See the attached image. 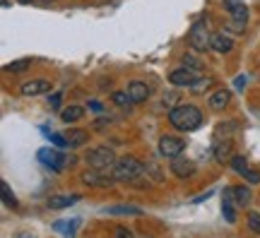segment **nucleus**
Instances as JSON below:
<instances>
[{
  "instance_id": "nucleus-22",
  "label": "nucleus",
  "mask_w": 260,
  "mask_h": 238,
  "mask_svg": "<svg viewBox=\"0 0 260 238\" xmlns=\"http://www.w3.org/2000/svg\"><path fill=\"white\" fill-rule=\"evenodd\" d=\"M106 214H125V217H140L142 210L140 207H130V205H118V207H109Z\"/></svg>"
},
{
  "instance_id": "nucleus-37",
  "label": "nucleus",
  "mask_w": 260,
  "mask_h": 238,
  "mask_svg": "<svg viewBox=\"0 0 260 238\" xmlns=\"http://www.w3.org/2000/svg\"><path fill=\"white\" fill-rule=\"evenodd\" d=\"M17 3H22V5H29V3H34V0H17Z\"/></svg>"
},
{
  "instance_id": "nucleus-13",
  "label": "nucleus",
  "mask_w": 260,
  "mask_h": 238,
  "mask_svg": "<svg viewBox=\"0 0 260 238\" xmlns=\"http://www.w3.org/2000/svg\"><path fill=\"white\" fill-rule=\"evenodd\" d=\"M128 94H130V99H133V104H142V101H147V96H149V87L145 82L135 80V82L128 84Z\"/></svg>"
},
{
  "instance_id": "nucleus-20",
  "label": "nucleus",
  "mask_w": 260,
  "mask_h": 238,
  "mask_svg": "<svg viewBox=\"0 0 260 238\" xmlns=\"http://www.w3.org/2000/svg\"><path fill=\"white\" fill-rule=\"evenodd\" d=\"M77 224H80V219H60L56 221V231L65 233V236H75L77 233Z\"/></svg>"
},
{
  "instance_id": "nucleus-16",
  "label": "nucleus",
  "mask_w": 260,
  "mask_h": 238,
  "mask_svg": "<svg viewBox=\"0 0 260 238\" xmlns=\"http://www.w3.org/2000/svg\"><path fill=\"white\" fill-rule=\"evenodd\" d=\"M77 200H80V195H53V197H48V207L51 210H65Z\"/></svg>"
},
{
  "instance_id": "nucleus-28",
  "label": "nucleus",
  "mask_w": 260,
  "mask_h": 238,
  "mask_svg": "<svg viewBox=\"0 0 260 238\" xmlns=\"http://www.w3.org/2000/svg\"><path fill=\"white\" fill-rule=\"evenodd\" d=\"M248 229L253 231V233H260V214L258 212H248Z\"/></svg>"
},
{
  "instance_id": "nucleus-18",
  "label": "nucleus",
  "mask_w": 260,
  "mask_h": 238,
  "mask_svg": "<svg viewBox=\"0 0 260 238\" xmlns=\"http://www.w3.org/2000/svg\"><path fill=\"white\" fill-rule=\"evenodd\" d=\"M232 149H234V145L229 142V140H224V142H219V145H214V156H217V161H219V164L232 161Z\"/></svg>"
},
{
  "instance_id": "nucleus-7",
  "label": "nucleus",
  "mask_w": 260,
  "mask_h": 238,
  "mask_svg": "<svg viewBox=\"0 0 260 238\" xmlns=\"http://www.w3.org/2000/svg\"><path fill=\"white\" fill-rule=\"evenodd\" d=\"M232 168H234V171H236L239 176H243V181H248L251 185L260 183V174L246 166V159H243V156H232Z\"/></svg>"
},
{
  "instance_id": "nucleus-31",
  "label": "nucleus",
  "mask_w": 260,
  "mask_h": 238,
  "mask_svg": "<svg viewBox=\"0 0 260 238\" xmlns=\"http://www.w3.org/2000/svg\"><path fill=\"white\" fill-rule=\"evenodd\" d=\"M222 212H224V219L229 221V224H236V210H234L232 205H222Z\"/></svg>"
},
{
  "instance_id": "nucleus-17",
  "label": "nucleus",
  "mask_w": 260,
  "mask_h": 238,
  "mask_svg": "<svg viewBox=\"0 0 260 238\" xmlns=\"http://www.w3.org/2000/svg\"><path fill=\"white\" fill-rule=\"evenodd\" d=\"M229 101H232V92H229V89H217V92L212 94V99H210V109L222 111Z\"/></svg>"
},
{
  "instance_id": "nucleus-23",
  "label": "nucleus",
  "mask_w": 260,
  "mask_h": 238,
  "mask_svg": "<svg viewBox=\"0 0 260 238\" xmlns=\"http://www.w3.org/2000/svg\"><path fill=\"white\" fill-rule=\"evenodd\" d=\"M212 84H214L212 77H198V80L190 84V92H193V94H203V92H207Z\"/></svg>"
},
{
  "instance_id": "nucleus-6",
  "label": "nucleus",
  "mask_w": 260,
  "mask_h": 238,
  "mask_svg": "<svg viewBox=\"0 0 260 238\" xmlns=\"http://www.w3.org/2000/svg\"><path fill=\"white\" fill-rule=\"evenodd\" d=\"M183 149H186V142L181 138H174V135H164V138L159 140V154L167 156V159H174V156L183 154Z\"/></svg>"
},
{
  "instance_id": "nucleus-34",
  "label": "nucleus",
  "mask_w": 260,
  "mask_h": 238,
  "mask_svg": "<svg viewBox=\"0 0 260 238\" xmlns=\"http://www.w3.org/2000/svg\"><path fill=\"white\" fill-rule=\"evenodd\" d=\"M89 109H92V111H96V113H102V111H104V106H102V104H99V101H89Z\"/></svg>"
},
{
  "instance_id": "nucleus-29",
  "label": "nucleus",
  "mask_w": 260,
  "mask_h": 238,
  "mask_svg": "<svg viewBox=\"0 0 260 238\" xmlns=\"http://www.w3.org/2000/svg\"><path fill=\"white\" fill-rule=\"evenodd\" d=\"M222 205H232V207H236V205H239V202H236V192H234V188H224Z\"/></svg>"
},
{
  "instance_id": "nucleus-3",
  "label": "nucleus",
  "mask_w": 260,
  "mask_h": 238,
  "mask_svg": "<svg viewBox=\"0 0 260 238\" xmlns=\"http://www.w3.org/2000/svg\"><path fill=\"white\" fill-rule=\"evenodd\" d=\"M84 161L89 164V168H99V171H109L116 164V154L111 147H94L84 154Z\"/></svg>"
},
{
  "instance_id": "nucleus-27",
  "label": "nucleus",
  "mask_w": 260,
  "mask_h": 238,
  "mask_svg": "<svg viewBox=\"0 0 260 238\" xmlns=\"http://www.w3.org/2000/svg\"><path fill=\"white\" fill-rule=\"evenodd\" d=\"M44 132H46L48 140H51V142H53L56 147H60V149H68V138H65V132H63V135H58V132H48V130H44Z\"/></svg>"
},
{
  "instance_id": "nucleus-10",
  "label": "nucleus",
  "mask_w": 260,
  "mask_h": 238,
  "mask_svg": "<svg viewBox=\"0 0 260 238\" xmlns=\"http://www.w3.org/2000/svg\"><path fill=\"white\" fill-rule=\"evenodd\" d=\"M24 96H39V94H51V82L48 80H29L19 87Z\"/></svg>"
},
{
  "instance_id": "nucleus-8",
  "label": "nucleus",
  "mask_w": 260,
  "mask_h": 238,
  "mask_svg": "<svg viewBox=\"0 0 260 238\" xmlns=\"http://www.w3.org/2000/svg\"><path fill=\"white\" fill-rule=\"evenodd\" d=\"M195 80H198L195 70H190V67H176V70L169 73V82L174 84V87H190Z\"/></svg>"
},
{
  "instance_id": "nucleus-26",
  "label": "nucleus",
  "mask_w": 260,
  "mask_h": 238,
  "mask_svg": "<svg viewBox=\"0 0 260 238\" xmlns=\"http://www.w3.org/2000/svg\"><path fill=\"white\" fill-rule=\"evenodd\" d=\"M111 101H113V104H118V106H130V104H133L128 89H125V92H113L111 94Z\"/></svg>"
},
{
  "instance_id": "nucleus-33",
  "label": "nucleus",
  "mask_w": 260,
  "mask_h": 238,
  "mask_svg": "<svg viewBox=\"0 0 260 238\" xmlns=\"http://www.w3.org/2000/svg\"><path fill=\"white\" fill-rule=\"evenodd\" d=\"M60 99H63V94L60 92H56V94H51V96H48V106H51V109H60Z\"/></svg>"
},
{
  "instance_id": "nucleus-5",
  "label": "nucleus",
  "mask_w": 260,
  "mask_h": 238,
  "mask_svg": "<svg viewBox=\"0 0 260 238\" xmlns=\"http://www.w3.org/2000/svg\"><path fill=\"white\" fill-rule=\"evenodd\" d=\"M188 44H190V48H193L195 53H205L210 48V34H207L203 22L193 24V29L188 31Z\"/></svg>"
},
{
  "instance_id": "nucleus-14",
  "label": "nucleus",
  "mask_w": 260,
  "mask_h": 238,
  "mask_svg": "<svg viewBox=\"0 0 260 238\" xmlns=\"http://www.w3.org/2000/svg\"><path fill=\"white\" fill-rule=\"evenodd\" d=\"M224 8L229 10L232 19H239V22H246V19H248V8L243 5L241 0H224Z\"/></svg>"
},
{
  "instance_id": "nucleus-38",
  "label": "nucleus",
  "mask_w": 260,
  "mask_h": 238,
  "mask_svg": "<svg viewBox=\"0 0 260 238\" xmlns=\"http://www.w3.org/2000/svg\"><path fill=\"white\" fill-rule=\"evenodd\" d=\"M46 3H53V0H46Z\"/></svg>"
},
{
  "instance_id": "nucleus-11",
  "label": "nucleus",
  "mask_w": 260,
  "mask_h": 238,
  "mask_svg": "<svg viewBox=\"0 0 260 238\" xmlns=\"http://www.w3.org/2000/svg\"><path fill=\"white\" fill-rule=\"evenodd\" d=\"M106 171H99V168H92V171H87V174H82V183L84 185H99V188H106V185H111L113 181H116V178H113V176H109V178H106Z\"/></svg>"
},
{
  "instance_id": "nucleus-36",
  "label": "nucleus",
  "mask_w": 260,
  "mask_h": 238,
  "mask_svg": "<svg viewBox=\"0 0 260 238\" xmlns=\"http://www.w3.org/2000/svg\"><path fill=\"white\" fill-rule=\"evenodd\" d=\"M116 233H118V236H123V238H130V236H133V233H130L128 229H118Z\"/></svg>"
},
{
  "instance_id": "nucleus-35",
  "label": "nucleus",
  "mask_w": 260,
  "mask_h": 238,
  "mask_svg": "<svg viewBox=\"0 0 260 238\" xmlns=\"http://www.w3.org/2000/svg\"><path fill=\"white\" fill-rule=\"evenodd\" d=\"M234 84H236V89H243V87H246V77H236Z\"/></svg>"
},
{
  "instance_id": "nucleus-2",
  "label": "nucleus",
  "mask_w": 260,
  "mask_h": 238,
  "mask_svg": "<svg viewBox=\"0 0 260 238\" xmlns=\"http://www.w3.org/2000/svg\"><path fill=\"white\" fill-rule=\"evenodd\" d=\"M142 171H145V164L135 156H123V159H116V164H113L116 181H135L142 176Z\"/></svg>"
},
{
  "instance_id": "nucleus-30",
  "label": "nucleus",
  "mask_w": 260,
  "mask_h": 238,
  "mask_svg": "<svg viewBox=\"0 0 260 238\" xmlns=\"http://www.w3.org/2000/svg\"><path fill=\"white\" fill-rule=\"evenodd\" d=\"M181 60H183V65H188L190 70H195V73H198V70L203 67V63H200V60H198L195 55H190V53H186L183 58H181Z\"/></svg>"
},
{
  "instance_id": "nucleus-12",
  "label": "nucleus",
  "mask_w": 260,
  "mask_h": 238,
  "mask_svg": "<svg viewBox=\"0 0 260 238\" xmlns=\"http://www.w3.org/2000/svg\"><path fill=\"white\" fill-rule=\"evenodd\" d=\"M65 138H68V149H80L82 145L89 142V132L80 128H70L65 132Z\"/></svg>"
},
{
  "instance_id": "nucleus-25",
  "label": "nucleus",
  "mask_w": 260,
  "mask_h": 238,
  "mask_svg": "<svg viewBox=\"0 0 260 238\" xmlns=\"http://www.w3.org/2000/svg\"><path fill=\"white\" fill-rule=\"evenodd\" d=\"M0 190H3V200H5V205H8V207H17V197L12 195V190H10V185L5 183V181L0 183Z\"/></svg>"
},
{
  "instance_id": "nucleus-1",
  "label": "nucleus",
  "mask_w": 260,
  "mask_h": 238,
  "mask_svg": "<svg viewBox=\"0 0 260 238\" xmlns=\"http://www.w3.org/2000/svg\"><path fill=\"white\" fill-rule=\"evenodd\" d=\"M169 123L181 132H193L203 125V113L193 104H178L174 109H169Z\"/></svg>"
},
{
  "instance_id": "nucleus-24",
  "label": "nucleus",
  "mask_w": 260,
  "mask_h": 238,
  "mask_svg": "<svg viewBox=\"0 0 260 238\" xmlns=\"http://www.w3.org/2000/svg\"><path fill=\"white\" fill-rule=\"evenodd\" d=\"M29 65H31V58H22V60H12V63L5 65L8 73H24Z\"/></svg>"
},
{
  "instance_id": "nucleus-4",
  "label": "nucleus",
  "mask_w": 260,
  "mask_h": 238,
  "mask_svg": "<svg viewBox=\"0 0 260 238\" xmlns=\"http://www.w3.org/2000/svg\"><path fill=\"white\" fill-rule=\"evenodd\" d=\"M37 159L41 161V164L46 166V168H53V171H63L65 164H75V159H65L58 149H53V147H41L37 152Z\"/></svg>"
},
{
  "instance_id": "nucleus-15",
  "label": "nucleus",
  "mask_w": 260,
  "mask_h": 238,
  "mask_svg": "<svg viewBox=\"0 0 260 238\" xmlns=\"http://www.w3.org/2000/svg\"><path fill=\"white\" fill-rule=\"evenodd\" d=\"M210 48L217 51V53H229L234 48V41L229 37H224V34H212L210 37Z\"/></svg>"
},
{
  "instance_id": "nucleus-32",
  "label": "nucleus",
  "mask_w": 260,
  "mask_h": 238,
  "mask_svg": "<svg viewBox=\"0 0 260 238\" xmlns=\"http://www.w3.org/2000/svg\"><path fill=\"white\" fill-rule=\"evenodd\" d=\"M161 104H164V106H169V109H174V106H178V94H176V92L164 94V99H161Z\"/></svg>"
},
{
  "instance_id": "nucleus-19",
  "label": "nucleus",
  "mask_w": 260,
  "mask_h": 238,
  "mask_svg": "<svg viewBox=\"0 0 260 238\" xmlns=\"http://www.w3.org/2000/svg\"><path fill=\"white\" fill-rule=\"evenodd\" d=\"M82 116H84V109L77 106V104H73V106H68V109L60 111V120H63V123H77Z\"/></svg>"
},
{
  "instance_id": "nucleus-21",
  "label": "nucleus",
  "mask_w": 260,
  "mask_h": 238,
  "mask_svg": "<svg viewBox=\"0 0 260 238\" xmlns=\"http://www.w3.org/2000/svg\"><path fill=\"white\" fill-rule=\"evenodd\" d=\"M234 192H236V202H239V207L251 205L253 192H251V188H248V185H236V188H234Z\"/></svg>"
},
{
  "instance_id": "nucleus-9",
  "label": "nucleus",
  "mask_w": 260,
  "mask_h": 238,
  "mask_svg": "<svg viewBox=\"0 0 260 238\" xmlns=\"http://www.w3.org/2000/svg\"><path fill=\"white\" fill-rule=\"evenodd\" d=\"M171 174L178 176V178H190V176L195 174V164L190 161V159H183V156L178 154L171 159Z\"/></svg>"
}]
</instances>
